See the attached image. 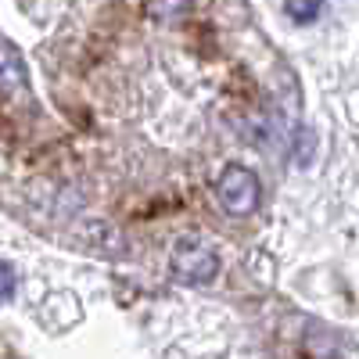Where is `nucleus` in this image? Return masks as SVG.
I'll list each match as a JSON object with an SVG mask.
<instances>
[{
    "label": "nucleus",
    "mask_w": 359,
    "mask_h": 359,
    "mask_svg": "<svg viewBox=\"0 0 359 359\" xmlns=\"http://www.w3.org/2000/svg\"><path fill=\"white\" fill-rule=\"evenodd\" d=\"M172 273H176V280H184L191 287L212 284L219 273V255L205 241H198V237H187V241H180L172 248Z\"/></svg>",
    "instance_id": "1"
},
{
    "label": "nucleus",
    "mask_w": 359,
    "mask_h": 359,
    "mask_svg": "<svg viewBox=\"0 0 359 359\" xmlns=\"http://www.w3.org/2000/svg\"><path fill=\"white\" fill-rule=\"evenodd\" d=\"M216 198L230 216H252L259 208V176L245 165H226L216 184Z\"/></svg>",
    "instance_id": "2"
},
{
    "label": "nucleus",
    "mask_w": 359,
    "mask_h": 359,
    "mask_svg": "<svg viewBox=\"0 0 359 359\" xmlns=\"http://www.w3.org/2000/svg\"><path fill=\"white\" fill-rule=\"evenodd\" d=\"M287 15H291V22H298V25H306V22H313L320 11H323V0H287Z\"/></svg>",
    "instance_id": "3"
},
{
    "label": "nucleus",
    "mask_w": 359,
    "mask_h": 359,
    "mask_svg": "<svg viewBox=\"0 0 359 359\" xmlns=\"http://www.w3.org/2000/svg\"><path fill=\"white\" fill-rule=\"evenodd\" d=\"M147 11H151L155 18H162V22H169V18L187 11V0H147Z\"/></svg>",
    "instance_id": "4"
},
{
    "label": "nucleus",
    "mask_w": 359,
    "mask_h": 359,
    "mask_svg": "<svg viewBox=\"0 0 359 359\" xmlns=\"http://www.w3.org/2000/svg\"><path fill=\"white\" fill-rule=\"evenodd\" d=\"M11 294H15V269L0 262V302H8Z\"/></svg>",
    "instance_id": "5"
}]
</instances>
